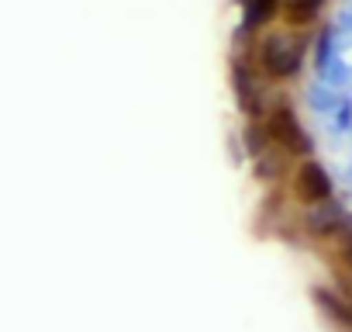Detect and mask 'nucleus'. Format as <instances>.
Listing matches in <instances>:
<instances>
[{
    "instance_id": "f257e3e1",
    "label": "nucleus",
    "mask_w": 352,
    "mask_h": 332,
    "mask_svg": "<svg viewBox=\"0 0 352 332\" xmlns=\"http://www.w3.org/2000/svg\"><path fill=\"white\" fill-rule=\"evenodd\" d=\"M304 45L307 39L300 28H270L256 42V63L270 80H290L300 70Z\"/></svg>"
},
{
    "instance_id": "f03ea898",
    "label": "nucleus",
    "mask_w": 352,
    "mask_h": 332,
    "mask_svg": "<svg viewBox=\"0 0 352 332\" xmlns=\"http://www.w3.org/2000/svg\"><path fill=\"white\" fill-rule=\"evenodd\" d=\"M263 132H266V138H270L273 145H280L287 156H307V152H311V138H307V132L300 128L297 114H294L287 104L266 107Z\"/></svg>"
},
{
    "instance_id": "7ed1b4c3",
    "label": "nucleus",
    "mask_w": 352,
    "mask_h": 332,
    "mask_svg": "<svg viewBox=\"0 0 352 332\" xmlns=\"http://www.w3.org/2000/svg\"><path fill=\"white\" fill-rule=\"evenodd\" d=\"M290 187H294V198H297L300 205H307V208L331 201V180H328V174H324V166H318L314 159L297 163Z\"/></svg>"
},
{
    "instance_id": "20e7f679",
    "label": "nucleus",
    "mask_w": 352,
    "mask_h": 332,
    "mask_svg": "<svg viewBox=\"0 0 352 332\" xmlns=\"http://www.w3.org/2000/svg\"><path fill=\"white\" fill-rule=\"evenodd\" d=\"M304 229H307L311 236H318V239H335L338 232L349 229V222H345L342 211H335V208L324 201V205H314V208L304 215Z\"/></svg>"
},
{
    "instance_id": "39448f33",
    "label": "nucleus",
    "mask_w": 352,
    "mask_h": 332,
    "mask_svg": "<svg viewBox=\"0 0 352 332\" xmlns=\"http://www.w3.org/2000/svg\"><path fill=\"white\" fill-rule=\"evenodd\" d=\"M324 11V0H280V18L287 28H307Z\"/></svg>"
},
{
    "instance_id": "423d86ee",
    "label": "nucleus",
    "mask_w": 352,
    "mask_h": 332,
    "mask_svg": "<svg viewBox=\"0 0 352 332\" xmlns=\"http://www.w3.org/2000/svg\"><path fill=\"white\" fill-rule=\"evenodd\" d=\"M335 246H338V260L352 270V232H349V229L338 232V236H335Z\"/></svg>"
}]
</instances>
